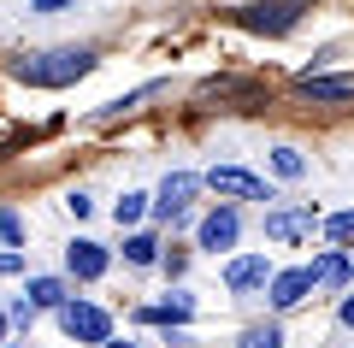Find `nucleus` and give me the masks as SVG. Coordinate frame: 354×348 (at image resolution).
I'll list each match as a JSON object with an SVG mask.
<instances>
[{"label": "nucleus", "mask_w": 354, "mask_h": 348, "mask_svg": "<svg viewBox=\"0 0 354 348\" xmlns=\"http://www.w3.org/2000/svg\"><path fill=\"white\" fill-rule=\"evenodd\" d=\"M307 100H354V77H301Z\"/></svg>", "instance_id": "nucleus-12"}, {"label": "nucleus", "mask_w": 354, "mask_h": 348, "mask_svg": "<svg viewBox=\"0 0 354 348\" xmlns=\"http://www.w3.org/2000/svg\"><path fill=\"white\" fill-rule=\"evenodd\" d=\"M195 189H201V177H195V172H171V177L160 183V201H153V207H160V219H171V224H177L183 212H189Z\"/></svg>", "instance_id": "nucleus-4"}, {"label": "nucleus", "mask_w": 354, "mask_h": 348, "mask_svg": "<svg viewBox=\"0 0 354 348\" xmlns=\"http://www.w3.org/2000/svg\"><path fill=\"white\" fill-rule=\"evenodd\" d=\"M313 230V207H283V212H266V237L272 242H295Z\"/></svg>", "instance_id": "nucleus-9"}, {"label": "nucleus", "mask_w": 354, "mask_h": 348, "mask_svg": "<svg viewBox=\"0 0 354 348\" xmlns=\"http://www.w3.org/2000/svg\"><path fill=\"white\" fill-rule=\"evenodd\" d=\"M0 237L12 242V248H18V242H24V224H18V212H0Z\"/></svg>", "instance_id": "nucleus-20"}, {"label": "nucleus", "mask_w": 354, "mask_h": 348, "mask_svg": "<svg viewBox=\"0 0 354 348\" xmlns=\"http://www.w3.org/2000/svg\"><path fill=\"white\" fill-rule=\"evenodd\" d=\"M266 277H272V260H266V254H242V260H230V266H225V284L236 289V295L260 289Z\"/></svg>", "instance_id": "nucleus-8"}, {"label": "nucleus", "mask_w": 354, "mask_h": 348, "mask_svg": "<svg viewBox=\"0 0 354 348\" xmlns=\"http://www.w3.org/2000/svg\"><path fill=\"white\" fill-rule=\"evenodd\" d=\"M272 165H278V177H301L307 172V160L295 148H278V154H272Z\"/></svg>", "instance_id": "nucleus-18"}, {"label": "nucleus", "mask_w": 354, "mask_h": 348, "mask_svg": "<svg viewBox=\"0 0 354 348\" xmlns=\"http://www.w3.org/2000/svg\"><path fill=\"white\" fill-rule=\"evenodd\" d=\"M106 348H136V342H106Z\"/></svg>", "instance_id": "nucleus-24"}, {"label": "nucleus", "mask_w": 354, "mask_h": 348, "mask_svg": "<svg viewBox=\"0 0 354 348\" xmlns=\"http://www.w3.org/2000/svg\"><path fill=\"white\" fill-rule=\"evenodd\" d=\"M0 336H6V313H0Z\"/></svg>", "instance_id": "nucleus-25"}, {"label": "nucleus", "mask_w": 354, "mask_h": 348, "mask_svg": "<svg viewBox=\"0 0 354 348\" xmlns=\"http://www.w3.org/2000/svg\"><path fill=\"white\" fill-rule=\"evenodd\" d=\"M59 6H71V0H36V12H59Z\"/></svg>", "instance_id": "nucleus-21"}, {"label": "nucleus", "mask_w": 354, "mask_h": 348, "mask_svg": "<svg viewBox=\"0 0 354 348\" xmlns=\"http://www.w3.org/2000/svg\"><path fill=\"white\" fill-rule=\"evenodd\" d=\"M18 266H24L18 254H0V272H18Z\"/></svg>", "instance_id": "nucleus-22"}, {"label": "nucleus", "mask_w": 354, "mask_h": 348, "mask_svg": "<svg viewBox=\"0 0 354 348\" xmlns=\"http://www.w3.org/2000/svg\"><path fill=\"white\" fill-rule=\"evenodd\" d=\"M30 301H36V307H65L71 295H65L59 277H30Z\"/></svg>", "instance_id": "nucleus-13"}, {"label": "nucleus", "mask_w": 354, "mask_h": 348, "mask_svg": "<svg viewBox=\"0 0 354 348\" xmlns=\"http://www.w3.org/2000/svg\"><path fill=\"white\" fill-rule=\"evenodd\" d=\"M307 272H313V284H319V289H342V284L354 277V266L342 260V254H319V260L307 266Z\"/></svg>", "instance_id": "nucleus-11"}, {"label": "nucleus", "mask_w": 354, "mask_h": 348, "mask_svg": "<svg viewBox=\"0 0 354 348\" xmlns=\"http://www.w3.org/2000/svg\"><path fill=\"white\" fill-rule=\"evenodd\" d=\"M307 289H313V272H307V266H295V272H278V277H272V307H278V313L301 307Z\"/></svg>", "instance_id": "nucleus-7"}, {"label": "nucleus", "mask_w": 354, "mask_h": 348, "mask_svg": "<svg viewBox=\"0 0 354 348\" xmlns=\"http://www.w3.org/2000/svg\"><path fill=\"white\" fill-rule=\"evenodd\" d=\"M242 348H283V331L278 324H254V331L242 336Z\"/></svg>", "instance_id": "nucleus-16"}, {"label": "nucleus", "mask_w": 354, "mask_h": 348, "mask_svg": "<svg viewBox=\"0 0 354 348\" xmlns=\"http://www.w3.org/2000/svg\"><path fill=\"white\" fill-rule=\"evenodd\" d=\"M65 266H71V277H101L106 272V248L101 242H71V248H65Z\"/></svg>", "instance_id": "nucleus-10"}, {"label": "nucleus", "mask_w": 354, "mask_h": 348, "mask_svg": "<svg viewBox=\"0 0 354 348\" xmlns=\"http://www.w3.org/2000/svg\"><path fill=\"white\" fill-rule=\"evenodd\" d=\"M207 189L236 195V201H272V189H266L254 172H242V165H213V172H207Z\"/></svg>", "instance_id": "nucleus-3"}, {"label": "nucleus", "mask_w": 354, "mask_h": 348, "mask_svg": "<svg viewBox=\"0 0 354 348\" xmlns=\"http://www.w3.org/2000/svg\"><path fill=\"white\" fill-rule=\"evenodd\" d=\"M189 313H195V301H189V295H171V301H160V307H148L142 319H160V324H183Z\"/></svg>", "instance_id": "nucleus-14"}, {"label": "nucleus", "mask_w": 354, "mask_h": 348, "mask_svg": "<svg viewBox=\"0 0 354 348\" xmlns=\"http://www.w3.org/2000/svg\"><path fill=\"white\" fill-rule=\"evenodd\" d=\"M88 65H95V53H88V48H53V53H36V59H18L12 77H18V83L59 89V83H77Z\"/></svg>", "instance_id": "nucleus-1"}, {"label": "nucleus", "mask_w": 354, "mask_h": 348, "mask_svg": "<svg viewBox=\"0 0 354 348\" xmlns=\"http://www.w3.org/2000/svg\"><path fill=\"white\" fill-rule=\"evenodd\" d=\"M325 237H330V242H354V212H337V219H325Z\"/></svg>", "instance_id": "nucleus-19"}, {"label": "nucleus", "mask_w": 354, "mask_h": 348, "mask_svg": "<svg viewBox=\"0 0 354 348\" xmlns=\"http://www.w3.org/2000/svg\"><path fill=\"white\" fill-rule=\"evenodd\" d=\"M301 6H307V0H254L248 12H242V24H248V30H290Z\"/></svg>", "instance_id": "nucleus-5"}, {"label": "nucleus", "mask_w": 354, "mask_h": 348, "mask_svg": "<svg viewBox=\"0 0 354 348\" xmlns=\"http://www.w3.org/2000/svg\"><path fill=\"white\" fill-rule=\"evenodd\" d=\"M124 260L130 266H153V260H160V242H153V237H130L124 242Z\"/></svg>", "instance_id": "nucleus-15"}, {"label": "nucleus", "mask_w": 354, "mask_h": 348, "mask_svg": "<svg viewBox=\"0 0 354 348\" xmlns=\"http://www.w3.org/2000/svg\"><path fill=\"white\" fill-rule=\"evenodd\" d=\"M236 230H242V219H236V212H230V207L207 212V219H201V248H213V254L236 248Z\"/></svg>", "instance_id": "nucleus-6"}, {"label": "nucleus", "mask_w": 354, "mask_h": 348, "mask_svg": "<svg viewBox=\"0 0 354 348\" xmlns=\"http://www.w3.org/2000/svg\"><path fill=\"white\" fill-rule=\"evenodd\" d=\"M59 324H65L71 342H88V348H106V342H113V319H106L101 307H88V301H65Z\"/></svg>", "instance_id": "nucleus-2"}, {"label": "nucleus", "mask_w": 354, "mask_h": 348, "mask_svg": "<svg viewBox=\"0 0 354 348\" xmlns=\"http://www.w3.org/2000/svg\"><path fill=\"white\" fill-rule=\"evenodd\" d=\"M142 212H148V195H124V201L113 207V219H118V224H136Z\"/></svg>", "instance_id": "nucleus-17"}, {"label": "nucleus", "mask_w": 354, "mask_h": 348, "mask_svg": "<svg viewBox=\"0 0 354 348\" xmlns=\"http://www.w3.org/2000/svg\"><path fill=\"white\" fill-rule=\"evenodd\" d=\"M342 324H348V331H354V295L342 301Z\"/></svg>", "instance_id": "nucleus-23"}]
</instances>
